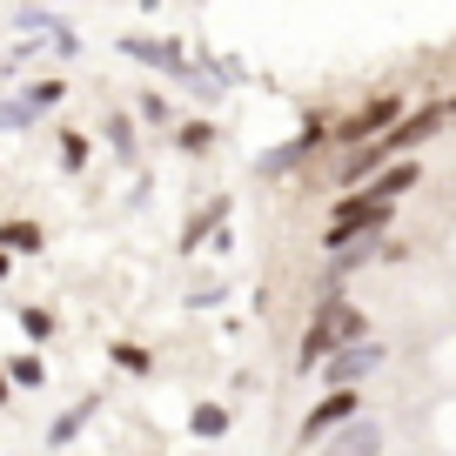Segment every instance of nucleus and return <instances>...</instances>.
<instances>
[{"mask_svg": "<svg viewBox=\"0 0 456 456\" xmlns=\"http://www.w3.org/2000/svg\"><path fill=\"white\" fill-rule=\"evenodd\" d=\"M362 329H370V322H362V309H349V302H329V309L309 322V336H302L296 362H302V370H315V362L342 356V349H349V342H356Z\"/></svg>", "mask_w": 456, "mask_h": 456, "instance_id": "nucleus-1", "label": "nucleus"}, {"mask_svg": "<svg viewBox=\"0 0 456 456\" xmlns=\"http://www.w3.org/2000/svg\"><path fill=\"white\" fill-rule=\"evenodd\" d=\"M389 215H396V208H389V195H376V188L342 195V208L329 215V228H322V242H329V248H356V235H376Z\"/></svg>", "mask_w": 456, "mask_h": 456, "instance_id": "nucleus-2", "label": "nucleus"}, {"mask_svg": "<svg viewBox=\"0 0 456 456\" xmlns=\"http://www.w3.org/2000/svg\"><path fill=\"white\" fill-rule=\"evenodd\" d=\"M356 410H362V396H356V389H329V396L315 403L309 416H302L296 443H302V450H309V443H329V436H336V429L349 423V416H356Z\"/></svg>", "mask_w": 456, "mask_h": 456, "instance_id": "nucleus-3", "label": "nucleus"}, {"mask_svg": "<svg viewBox=\"0 0 456 456\" xmlns=\"http://www.w3.org/2000/svg\"><path fill=\"white\" fill-rule=\"evenodd\" d=\"M396 114H403L396 94H376V101H362V108L349 114L336 134H342V142H362V148H370V142H383V128H396Z\"/></svg>", "mask_w": 456, "mask_h": 456, "instance_id": "nucleus-4", "label": "nucleus"}, {"mask_svg": "<svg viewBox=\"0 0 456 456\" xmlns=\"http://www.w3.org/2000/svg\"><path fill=\"white\" fill-rule=\"evenodd\" d=\"M383 362V342H362V349H342V356H329V370H322V383L329 389H356L362 376Z\"/></svg>", "mask_w": 456, "mask_h": 456, "instance_id": "nucleus-5", "label": "nucleus"}, {"mask_svg": "<svg viewBox=\"0 0 456 456\" xmlns=\"http://www.w3.org/2000/svg\"><path fill=\"white\" fill-rule=\"evenodd\" d=\"M128 54H134V61H155V68H168V74H188V61L175 54L168 41H128Z\"/></svg>", "mask_w": 456, "mask_h": 456, "instance_id": "nucleus-6", "label": "nucleus"}, {"mask_svg": "<svg viewBox=\"0 0 456 456\" xmlns=\"http://www.w3.org/2000/svg\"><path fill=\"white\" fill-rule=\"evenodd\" d=\"M376 450H383V429H349V436H342V443H329V456H376Z\"/></svg>", "mask_w": 456, "mask_h": 456, "instance_id": "nucleus-7", "label": "nucleus"}, {"mask_svg": "<svg viewBox=\"0 0 456 456\" xmlns=\"http://www.w3.org/2000/svg\"><path fill=\"white\" fill-rule=\"evenodd\" d=\"M188 429H195L201 443H208V436H222V429H228V410H222V403H195V416H188Z\"/></svg>", "mask_w": 456, "mask_h": 456, "instance_id": "nucleus-8", "label": "nucleus"}, {"mask_svg": "<svg viewBox=\"0 0 456 456\" xmlns=\"http://www.w3.org/2000/svg\"><path fill=\"white\" fill-rule=\"evenodd\" d=\"M7 383H14V389H34V383H47L41 356H34V349H28V356H14V362H7Z\"/></svg>", "mask_w": 456, "mask_h": 456, "instance_id": "nucleus-9", "label": "nucleus"}, {"mask_svg": "<svg viewBox=\"0 0 456 456\" xmlns=\"http://www.w3.org/2000/svg\"><path fill=\"white\" fill-rule=\"evenodd\" d=\"M108 356H114V362H121V370H128V376H148V370H155V356H148L142 342H114Z\"/></svg>", "mask_w": 456, "mask_h": 456, "instance_id": "nucleus-10", "label": "nucleus"}, {"mask_svg": "<svg viewBox=\"0 0 456 456\" xmlns=\"http://www.w3.org/2000/svg\"><path fill=\"white\" fill-rule=\"evenodd\" d=\"M175 142H182L188 155H208V148H215V128H208V121H182V128H175Z\"/></svg>", "mask_w": 456, "mask_h": 456, "instance_id": "nucleus-11", "label": "nucleus"}, {"mask_svg": "<svg viewBox=\"0 0 456 456\" xmlns=\"http://www.w3.org/2000/svg\"><path fill=\"white\" fill-rule=\"evenodd\" d=\"M222 208H228V201H208V208H201V215H195V222H188V228H182V248H195V242H201V235H208V228H215V222H222Z\"/></svg>", "mask_w": 456, "mask_h": 456, "instance_id": "nucleus-12", "label": "nucleus"}, {"mask_svg": "<svg viewBox=\"0 0 456 456\" xmlns=\"http://www.w3.org/2000/svg\"><path fill=\"white\" fill-rule=\"evenodd\" d=\"M20 336H28V342H47V336H54V315H47V309H20Z\"/></svg>", "mask_w": 456, "mask_h": 456, "instance_id": "nucleus-13", "label": "nucleus"}, {"mask_svg": "<svg viewBox=\"0 0 456 456\" xmlns=\"http://www.w3.org/2000/svg\"><path fill=\"white\" fill-rule=\"evenodd\" d=\"M0 242H7V248H41V228H34V222H7V228H0Z\"/></svg>", "mask_w": 456, "mask_h": 456, "instance_id": "nucleus-14", "label": "nucleus"}, {"mask_svg": "<svg viewBox=\"0 0 456 456\" xmlns=\"http://www.w3.org/2000/svg\"><path fill=\"white\" fill-rule=\"evenodd\" d=\"M87 416H94V403H74V410H68V416H61V423H54V436H47V443H68L74 429L87 423Z\"/></svg>", "mask_w": 456, "mask_h": 456, "instance_id": "nucleus-15", "label": "nucleus"}, {"mask_svg": "<svg viewBox=\"0 0 456 456\" xmlns=\"http://www.w3.org/2000/svg\"><path fill=\"white\" fill-rule=\"evenodd\" d=\"M61 161H68V168H87V134H61Z\"/></svg>", "mask_w": 456, "mask_h": 456, "instance_id": "nucleus-16", "label": "nucleus"}, {"mask_svg": "<svg viewBox=\"0 0 456 456\" xmlns=\"http://www.w3.org/2000/svg\"><path fill=\"white\" fill-rule=\"evenodd\" d=\"M7 269H14V256H7V248H0V282H7Z\"/></svg>", "mask_w": 456, "mask_h": 456, "instance_id": "nucleus-17", "label": "nucleus"}, {"mask_svg": "<svg viewBox=\"0 0 456 456\" xmlns=\"http://www.w3.org/2000/svg\"><path fill=\"white\" fill-rule=\"evenodd\" d=\"M7 396H14V383H7V376H0V403H7Z\"/></svg>", "mask_w": 456, "mask_h": 456, "instance_id": "nucleus-18", "label": "nucleus"}, {"mask_svg": "<svg viewBox=\"0 0 456 456\" xmlns=\"http://www.w3.org/2000/svg\"><path fill=\"white\" fill-rule=\"evenodd\" d=\"M450 114H456V101H450Z\"/></svg>", "mask_w": 456, "mask_h": 456, "instance_id": "nucleus-19", "label": "nucleus"}]
</instances>
